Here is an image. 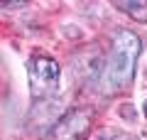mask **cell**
Returning <instances> with one entry per match:
<instances>
[{"label": "cell", "mask_w": 147, "mask_h": 140, "mask_svg": "<svg viewBox=\"0 0 147 140\" xmlns=\"http://www.w3.org/2000/svg\"><path fill=\"white\" fill-rule=\"evenodd\" d=\"M115 7L123 10V12H127L137 22H147V3H123V0H118Z\"/></svg>", "instance_id": "obj_4"}, {"label": "cell", "mask_w": 147, "mask_h": 140, "mask_svg": "<svg viewBox=\"0 0 147 140\" xmlns=\"http://www.w3.org/2000/svg\"><path fill=\"white\" fill-rule=\"evenodd\" d=\"M145 116H147V103H145Z\"/></svg>", "instance_id": "obj_6"}, {"label": "cell", "mask_w": 147, "mask_h": 140, "mask_svg": "<svg viewBox=\"0 0 147 140\" xmlns=\"http://www.w3.org/2000/svg\"><path fill=\"white\" fill-rule=\"evenodd\" d=\"M91 108H74L54 125L49 140H84L86 130L91 128Z\"/></svg>", "instance_id": "obj_3"}, {"label": "cell", "mask_w": 147, "mask_h": 140, "mask_svg": "<svg viewBox=\"0 0 147 140\" xmlns=\"http://www.w3.org/2000/svg\"><path fill=\"white\" fill-rule=\"evenodd\" d=\"M30 71V91L37 101L49 99L59 86V64L52 57H34L27 64Z\"/></svg>", "instance_id": "obj_2"}, {"label": "cell", "mask_w": 147, "mask_h": 140, "mask_svg": "<svg viewBox=\"0 0 147 140\" xmlns=\"http://www.w3.org/2000/svg\"><path fill=\"white\" fill-rule=\"evenodd\" d=\"M142 52V42L135 32L130 30H118L110 44V52L103 62L98 76V86L103 93H118L130 84L132 74H135L137 57Z\"/></svg>", "instance_id": "obj_1"}, {"label": "cell", "mask_w": 147, "mask_h": 140, "mask_svg": "<svg viewBox=\"0 0 147 140\" xmlns=\"http://www.w3.org/2000/svg\"><path fill=\"white\" fill-rule=\"evenodd\" d=\"M96 140H135V135L125 133V130H118V128H108L103 133H98Z\"/></svg>", "instance_id": "obj_5"}]
</instances>
